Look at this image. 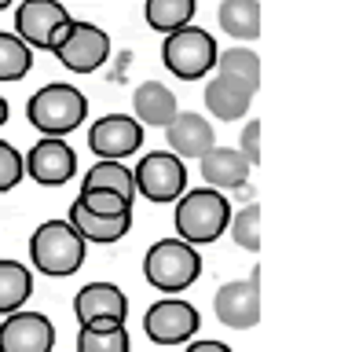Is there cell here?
Instances as JSON below:
<instances>
[{
    "label": "cell",
    "mask_w": 348,
    "mask_h": 352,
    "mask_svg": "<svg viewBox=\"0 0 348 352\" xmlns=\"http://www.w3.org/2000/svg\"><path fill=\"white\" fill-rule=\"evenodd\" d=\"M216 41L209 37V30L198 26H183L165 33V44H161V59H165L169 74H176L180 81H202L205 74L216 66Z\"/></svg>",
    "instance_id": "obj_5"
},
{
    "label": "cell",
    "mask_w": 348,
    "mask_h": 352,
    "mask_svg": "<svg viewBox=\"0 0 348 352\" xmlns=\"http://www.w3.org/2000/svg\"><path fill=\"white\" fill-rule=\"evenodd\" d=\"M51 55L73 74H92L111 59V33L100 30L95 22H70Z\"/></svg>",
    "instance_id": "obj_6"
},
{
    "label": "cell",
    "mask_w": 348,
    "mask_h": 352,
    "mask_svg": "<svg viewBox=\"0 0 348 352\" xmlns=\"http://www.w3.org/2000/svg\"><path fill=\"white\" fill-rule=\"evenodd\" d=\"M136 191L150 202H176L187 191V165L172 151H150L132 169Z\"/></svg>",
    "instance_id": "obj_7"
},
{
    "label": "cell",
    "mask_w": 348,
    "mask_h": 352,
    "mask_svg": "<svg viewBox=\"0 0 348 352\" xmlns=\"http://www.w3.org/2000/svg\"><path fill=\"white\" fill-rule=\"evenodd\" d=\"M216 22L227 37L235 41H257L260 37V4L257 0H220Z\"/></svg>",
    "instance_id": "obj_20"
},
{
    "label": "cell",
    "mask_w": 348,
    "mask_h": 352,
    "mask_svg": "<svg viewBox=\"0 0 348 352\" xmlns=\"http://www.w3.org/2000/svg\"><path fill=\"white\" fill-rule=\"evenodd\" d=\"M34 294V275L19 261H0V316H12Z\"/></svg>",
    "instance_id": "obj_22"
},
{
    "label": "cell",
    "mask_w": 348,
    "mask_h": 352,
    "mask_svg": "<svg viewBox=\"0 0 348 352\" xmlns=\"http://www.w3.org/2000/svg\"><path fill=\"white\" fill-rule=\"evenodd\" d=\"M132 110H136L139 125H150V129H165L169 121L180 114L176 96H172L161 81H143L132 92Z\"/></svg>",
    "instance_id": "obj_18"
},
{
    "label": "cell",
    "mask_w": 348,
    "mask_h": 352,
    "mask_svg": "<svg viewBox=\"0 0 348 352\" xmlns=\"http://www.w3.org/2000/svg\"><path fill=\"white\" fill-rule=\"evenodd\" d=\"M26 176V162L23 154H19L12 143L0 140V195L12 191V187H19V180Z\"/></svg>",
    "instance_id": "obj_29"
},
{
    "label": "cell",
    "mask_w": 348,
    "mask_h": 352,
    "mask_svg": "<svg viewBox=\"0 0 348 352\" xmlns=\"http://www.w3.org/2000/svg\"><path fill=\"white\" fill-rule=\"evenodd\" d=\"M70 228L78 231L84 242H95V246H111V242H121L128 231H132V213H121V217H103V213H92L84 209L81 202L70 206Z\"/></svg>",
    "instance_id": "obj_17"
},
{
    "label": "cell",
    "mask_w": 348,
    "mask_h": 352,
    "mask_svg": "<svg viewBox=\"0 0 348 352\" xmlns=\"http://www.w3.org/2000/svg\"><path fill=\"white\" fill-rule=\"evenodd\" d=\"M183 352H231V345H224V341H191Z\"/></svg>",
    "instance_id": "obj_31"
},
{
    "label": "cell",
    "mask_w": 348,
    "mask_h": 352,
    "mask_svg": "<svg viewBox=\"0 0 348 352\" xmlns=\"http://www.w3.org/2000/svg\"><path fill=\"white\" fill-rule=\"evenodd\" d=\"M249 103H253V92L249 88H242L238 81H231V77H220L216 74L209 85H205V107H209L213 118L220 121H238L249 114Z\"/></svg>",
    "instance_id": "obj_19"
},
{
    "label": "cell",
    "mask_w": 348,
    "mask_h": 352,
    "mask_svg": "<svg viewBox=\"0 0 348 352\" xmlns=\"http://www.w3.org/2000/svg\"><path fill=\"white\" fill-rule=\"evenodd\" d=\"M23 162H26V176H34L40 187H62L78 173V154H73V147H67L62 136L37 140Z\"/></svg>",
    "instance_id": "obj_12"
},
{
    "label": "cell",
    "mask_w": 348,
    "mask_h": 352,
    "mask_svg": "<svg viewBox=\"0 0 348 352\" xmlns=\"http://www.w3.org/2000/svg\"><path fill=\"white\" fill-rule=\"evenodd\" d=\"M26 118L45 136H67L89 118V99L73 85H45L26 103Z\"/></svg>",
    "instance_id": "obj_4"
},
{
    "label": "cell",
    "mask_w": 348,
    "mask_h": 352,
    "mask_svg": "<svg viewBox=\"0 0 348 352\" xmlns=\"http://www.w3.org/2000/svg\"><path fill=\"white\" fill-rule=\"evenodd\" d=\"M34 66V48L19 33H0V81H23Z\"/></svg>",
    "instance_id": "obj_25"
},
{
    "label": "cell",
    "mask_w": 348,
    "mask_h": 352,
    "mask_svg": "<svg viewBox=\"0 0 348 352\" xmlns=\"http://www.w3.org/2000/svg\"><path fill=\"white\" fill-rule=\"evenodd\" d=\"M128 349H132V341H128L125 323L114 327V330L81 327V334H78V352H128Z\"/></svg>",
    "instance_id": "obj_27"
},
{
    "label": "cell",
    "mask_w": 348,
    "mask_h": 352,
    "mask_svg": "<svg viewBox=\"0 0 348 352\" xmlns=\"http://www.w3.org/2000/svg\"><path fill=\"white\" fill-rule=\"evenodd\" d=\"M198 327H202L198 308L183 301V297H161L143 316V334L154 345H183V341L198 334Z\"/></svg>",
    "instance_id": "obj_8"
},
{
    "label": "cell",
    "mask_w": 348,
    "mask_h": 352,
    "mask_svg": "<svg viewBox=\"0 0 348 352\" xmlns=\"http://www.w3.org/2000/svg\"><path fill=\"white\" fill-rule=\"evenodd\" d=\"M176 239L191 246H209L227 231L231 220V202L216 191V187H198V191H183L176 198Z\"/></svg>",
    "instance_id": "obj_1"
},
{
    "label": "cell",
    "mask_w": 348,
    "mask_h": 352,
    "mask_svg": "<svg viewBox=\"0 0 348 352\" xmlns=\"http://www.w3.org/2000/svg\"><path fill=\"white\" fill-rule=\"evenodd\" d=\"M70 11L59 0H23L15 11V30L34 52H51L62 30L70 26Z\"/></svg>",
    "instance_id": "obj_9"
},
{
    "label": "cell",
    "mask_w": 348,
    "mask_h": 352,
    "mask_svg": "<svg viewBox=\"0 0 348 352\" xmlns=\"http://www.w3.org/2000/svg\"><path fill=\"white\" fill-rule=\"evenodd\" d=\"M56 327L45 312H12L0 323V352H51Z\"/></svg>",
    "instance_id": "obj_13"
},
{
    "label": "cell",
    "mask_w": 348,
    "mask_h": 352,
    "mask_svg": "<svg viewBox=\"0 0 348 352\" xmlns=\"http://www.w3.org/2000/svg\"><path fill=\"white\" fill-rule=\"evenodd\" d=\"M216 74L220 77H231V81H238L242 88H249V92L257 96L260 88V55L253 48H227L216 55Z\"/></svg>",
    "instance_id": "obj_23"
},
{
    "label": "cell",
    "mask_w": 348,
    "mask_h": 352,
    "mask_svg": "<svg viewBox=\"0 0 348 352\" xmlns=\"http://www.w3.org/2000/svg\"><path fill=\"white\" fill-rule=\"evenodd\" d=\"M143 275L147 283L161 294H183L191 283L202 275V257L191 242L183 239H161L147 250L143 257Z\"/></svg>",
    "instance_id": "obj_2"
},
{
    "label": "cell",
    "mask_w": 348,
    "mask_h": 352,
    "mask_svg": "<svg viewBox=\"0 0 348 352\" xmlns=\"http://www.w3.org/2000/svg\"><path fill=\"white\" fill-rule=\"evenodd\" d=\"M165 143L176 158H202L209 147H216V132L202 114L183 110L165 125Z\"/></svg>",
    "instance_id": "obj_16"
},
{
    "label": "cell",
    "mask_w": 348,
    "mask_h": 352,
    "mask_svg": "<svg viewBox=\"0 0 348 352\" xmlns=\"http://www.w3.org/2000/svg\"><path fill=\"white\" fill-rule=\"evenodd\" d=\"M194 8H198L194 0H147V4H143V19H147L150 30L172 33V30L191 26Z\"/></svg>",
    "instance_id": "obj_24"
},
{
    "label": "cell",
    "mask_w": 348,
    "mask_h": 352,
    "mask_svg": "<svg viewBox=\"0 0 348 352\" xmlns=\"http://www.w3.org/2000/svg\"><path fill=\"white\" fill-rule=\"evenodd\" d=\"M73 316H78L81 327H92L95 319L125 323L128 297L121 294V286H114V283H89L78 290V297H73Z\"/></svg>",
    "instance_id": "obj_14"
},
{
    "label": "cell",
    "mask_w": 348,
    "mask_h": 352,
    "mask_svg": "<svg viewBox=\"0 0 348 352\" xmlns=\"http://www.w3.org/2000/svg\"><path fill=\"white\" fill-rule=\"evenodd\" d=\"M4 121H8V99L0 96V125H4Z\"/></svg>",
    "instance_id": "obj_32"
},
{
    "label": "cell",
    "mask_w": 348,
    "mask_h": 352,
    "mask_svg": "<svg viewBox=\"0 0 348 352\" xmlns=\"http://www.w3.org/2000/svg\"><path fill=\"white\" fill-rule=\"evenodd\" d=\"M89 147H92V154H100L106 162H125L128 154H136L143 147V125L125 114H106L100 121H92Z\"/></svg>",
    "instance_id": "obj_11"
},
{
    "label": "cell",
    "mask_w": 348,
    "mask_h": 352,
    "mask_svg": "<svg viewBox=\"0 0 348 352\" xmlns=\"http://www.w3.org/2000/svg\"><path fill=\"white\" fill-rule=\"evenodd\" d=\"M198 162L205 187H216V191H238L249 184V173H253V165L246 162V154L238 147H209Z\"/></svg>",
    "instance_id": "obj_15"
},
{
    "label": "cell",
    "mask_w": 348,
    "mask_h": 352,
    "mask_svg": "<svg viewBox=\"0 0 348 352\" xmlns=\"http://www.w3.org/2000/svg\"><path fill=\"white\" fill-rule=\"evenodd\" d=\"M78 202L92 213H103V217H121V213H132V202L114 191H81Z\"/></svg>",
    "instance_id": "obj_28"
},
{
    "label": "cell",
    "mask_w": 348,
    "mask_h": 352,
    "mask_svg": "<svg viewBox=\"0 0 348 352\" xmlns=\"http://www.w3.org/2000/svg\"><path fill=\"white\" fill-rule=\"evenodd\" d=\"M81 191H114V195H121V198L132 202L136 198V180H132V169H125L121 162L100 158L89 173H84Z\"/></svg>",
    "instance_id": "obj_21"
},
{
    "label": "cell",
    "mask_w": 348,
    "mask_h": 352,
    "mask_svg": "<svg viewBox=\"0 0 348 352\" xmlns=\"http://www.w3.org/2000/svg\"><path fill=\"white\" fill-rule=\"evenodd\" d=\"M213 312L224 327H231V330L257 327V319H260V272L253 268L249 279L224 283L213 297Z\"/></svg>",
    "instance_id": "obj_10"
},
{
    "label": "cell",
    "mask_w": 348,
    "mask_h": 352,
    "mask_svg": "<svg viewBox=\"0 0 348 352\" xmlns=\"http://www.w3.org/2000/svg\"><path fill=\"white\" fill-rule=\"evenodd\" d=\"M30 257L37 272L67 279L84 264V239L70 228V220H45L30 239Z\"/></svg>",
    "instance_id": "obj_3"
},
{
    "label": "cell",
    "mask_w": 348,
    "mask_h": 352,
    "mask_svg": "<svg viewBox=\"0 0 348 352\" xmlns=\"http://www.w3.org/2000/svg\"><path fill=\"white\" fill-rule=\"evenodd\" d=\"M238 151L246 154V162H249V165H257V162H260V121H246Z\"/></svg>",
    "instance_id": "obj_30"
},
{
    "label": "cell",
    "mask_w": 348,
    "mask_h": 352,
    "mask_svg": "<svg viewBox=\"0 0 348 352\" xmlns=\"http://www.w3.org/2000/svg\"><path fill=\"white\" fill-rule=\"evenodd\" d=\"M4 8H12V0H0V11H4Z\"/></svg>",
    "instance_id": "obj_33"
},
{
    "label": "cell",
    "mask_w": 348,
    "mask_h": 352,
    "mask_svg": "<svg viewBox=\"0 0 348 352\" xmlns=\"http://www.w3.org/2000/svg\"><path fill=\"white\" fill-rule=\"evenodd\" d=\"M227 228H231V239L238 250H249V253L260 250V206L257 202H249L238 213H231Z\"/></svg>",
    "instance_id": "obj_26"
}]
</instances>
